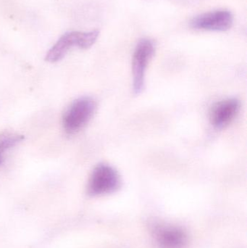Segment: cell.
Returning a JSON list of instances; mask_svg holds the SVG:
<instances>
[{
	"label": "cell",
	"instance_id": "5",
	"mask_svg": "<svg viewBox=\"0 0 247 248\" xmlns=\"http://www.w3.org/2000/svg\"><path fill=\"white\" fill-rule=\"evenodd\" d=\"M233 16L229 10H219L200 15L191 21V27L199 30L225 31L232 28Z\"/></svg>",
	"mask_w": 247,
	"mask_h": 248
},
{
	"label": "cell",
	"instance_id": "7",
	"mask_svg": "<svg viewBox=\"0 0 247 248\" xmlns=\"http://www.w3.org/2000/svg\"><path fill=\"white\" fill-rule=\"evenodd\" d=\"M155 238L159 248H184L188 242L186 232L176 226L157 227Z\"/></svg>",
	"mask_w": 247,
	"mask_h": 248
},
{
	"label": "cell",
	"instance_id": "2",
	"mask_svg": "<svg viewBox=\"0 0 247 248\" xmlns=\"http://www.w3.org/2000/svg\"><path fill=\"white\" fill-rule=\"evenodd\" d=\"M96 109L97 103L91 97L77 99L67 109L62 118L65 131L69 134L81 131L90 122Z\"/></svg>",
	"mask_w": 247,
	"mask_h": 248
},
{
	"label": "cell",
	"instance_id": "4",
	"mask_svg": "<svg viewBox=\"0 0 247 248\" xmlns=\"http://www.w3.org/2000/svg\"><path fill=\"white\" fill-rule=\"evenodd\" d=\"M155 47L150 39H142L135 49L132 62L133 69V87L135 94L143 91L145 73L149 61L155 54Z\"/></svg>",
	"mask_w": 247,
	"mask_h": 248
},
{
	"label": "cell",
	"instance_id": "1",
	"mask_svg": "<svg viewBox=\"0 0 247 248\" xmlns=\"http://www.w3.org/2000/svg\"><path fill=\"white\" fill-rule=\"evenodd\" d=\"M99 36L100 31L98 30L88 32H67L49 49L46 55V61L49 62L61 61L73 46L88 49L97 42Z\"/></svg>",
	"mask_w": 247,
	"mask_h": 248
},
{
	"label": "cell",
	"instance_id": "8",
	"mask_svg": "<svg viewBox=\"0 0 247 248\" xmlns=\"http://www.w3.org/2000/svg\"><path fill=\"white\" fill-rule=\"evenodd\" d=\"M23 140V137L22 136L10 135L0 140V165L2 164L3 160H4L3 155H4V152L8 149L14 147Z\"/></svg>",
	"mask_w": 247,
	"mask_h": 248
},
{
	"label": "cell",
	"instance_id": "3",
	"mask_svg": "<svg viewBox=\"0 0 247 248\" xmlns=\"http://www.w3.org/2000/svg\"><path fill=\"white\" fill-rule=\"evenodd\" d=\"M121 185L118 172L107 164L96 166L88 184V192L91 196L107 195L117 191Z\"/></svg>",
	"mask_w": 247,
	"mask_h": 248
},
{
	"label": "cell",
	"instance_id": "6",
	"mask_svg": "<svg viewBox=\"0 0 247 248\" xmlns=\"http://www.w3.org/2000/svg\"><path fill=\"white\" fill-rule=\"evenodd\" d=\"M239 110L240 103L236 99L221 100L212 108L210 113V122L216 128H225L234 120Z\"/></svg>",
	"mask_w": 247,
	"mask_h": 248
}]
</instances>
